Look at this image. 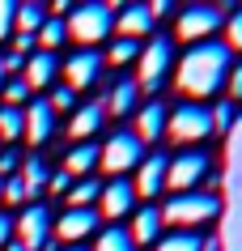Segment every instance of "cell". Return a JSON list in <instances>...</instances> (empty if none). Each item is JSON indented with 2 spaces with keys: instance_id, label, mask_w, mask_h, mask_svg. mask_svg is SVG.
<instances>
[{
  "instance_id": "1",
  "label": "cell",
  "mask_w": 242,
  "mask_h": 251,
  "mask_svg": "<svg viewBox=\"0 0 242 251\" xmlns=\"http://www.w3.org/2000/svg\"><path fill=\"white\" fill-rule=\"evenodd\" d=\"M229 68H234V51H229L225 43H196V47H187L183 51V60H178L175 68V85L183 98H191V102H200V98H213V94H221V85L229 81Z\"/></svg>"
},
{
  "instance_id": "2",
  "label": "cell",
  "mask_w": 242,
  "mask_h": 251,
  "mask_svg": "<svg viewBox=\"0 0 242 251\" xmlns=\"http://www.w3.org/2000/svg\"><path fill=\"white\" fill-rule=\"evenodd\" d=\"M217 213H221V200L213 192H178L161 204V226H175V230H196V226L213 222Z\"/></svg>"
},
{
  "instance_id": "3",
  "label": "cell",
  "mask_w": 242,
  "mask_h": 251,
  "mask_svg": "<svg viewBox=\"0 0 242 251\" xmlns=\"http://www.w3.org/2000/svg\"><path fill=\"white\" fill-rule=\"evenodd\" d=\"M64 30H68V39L81 43V51H94L115 30V9L110 4H77V9H68Z\"/></svg>"
},
{
  "instance_id": "4",
  "label": "cell",
  "mask_w": 242,
  "mask_h": 251,
  "mask_svg": "<svg viewBox=\"0 0 242 251\" xmlns=\"http://www.w3.org/2000/svg\"><path fill=\"white\" fill-rule=\"evenodd\" d=\"M166 136H170L178 149H200V141H208V136H213L208 106H200V102L175 106V111H170V119H166Z\"/></svg>"
},
{
  "instance_id": "5",
  "label": "cell",
  "mask_w": 242,
  "mask_h": 251,
  "mask_svg": "<svg viewBox=\"0 0 242 251\" xmlns=\"http://www.w3.org/2000/svg\"><path fill=\"white\" fill-rule=\"evenodd\" d=\"M175 68V51H170V39H149L136 55V90L140 94H157Z\"/></svg>"
},
{
  "instance_id": "6",
  "label": "cell",
  "mask_w": 242,
  "mask_h": 251,
  "mask_svg": "<svg viewBox=\"0 0 242 251\" xmlns=\"http://www.w3.org/2000/svg\"><path fill=\"white\" fill-rule=\"evenodd\" d=\"M225 17H229V9H217V4H187V9L175 17V34L187 43V47H196V43L213 39L217 30L225 26Z\"/></svg>"
},
{
  "instance_id": "7",
  "label": "cell",
  "mask_w": 242,
  "mask_h": 251,
  "mask_svg": "<svg viewBox=\"0 0 242 251\" xmlns=\"http://www.w3.org/2000/svg\"><path fill=\"white\" fill-rule=\"evenodd\" d=\"M208 175H213V162H208L204 149H183L178 158L166 162V187H170L175 196L178 192H196Z\"/></svg>"
},
{
  "instance_id": "8",
  "label": "cell",
  "mask_w": 242,
  "mask_h": 251,
  "mask_svg": "<svg viewBox=\"0 0 242 251\" xmlns=\"http://www.w3.org/2000/svg\"><path fill=\"white\" fill-rule=\"evenodd\" d=\"M140 158H145V145H140L132 132H115L107 145L98 149V166H102L110 179H123V175H132L136 166H140Z\"/></svg>"
},
{
  "instance_id": "9",
  "label": "cell",
  "mask_w": 242,
  "mask_h": 251,
  "mask_svg": "<svg viewBox=\"0 0 242 251\" xmlns=\"http://www.w3.org/2000/svg\"><path fill=\"white\" fill-rule=\"evenodd\" d=\"M13 234H17V243L26 251H60L51 243V209L39 204V200L22 209V217L13 222Z\"/></svg>"
},
{
  "instance_id": "10",
  "label": "cell",
  "mask_w": 242,
  "mask_h": 251,
  "mask_svg": "<svg viewBox=\"0 0 242 251\" xmlns=\"http://www.w3.org/2000/svg\"><path fill=\"white\" fill-rule=\"evenodd\" d=\"M98 209H64L60 217L51 222V238H55V247H81L85 238H94L98 234Z\"/></svg>"
},
{
  "instance_id": "11",
  "label": "cell",
  "mask_w": 242,
  "mask_h": 251,
  "mask_svg": "<svg viewBox=\"0 0 242 251\" xmlns=\"http://www.w3.org/2000/svg\"><path fill=\"white\" fill-rule=\"evenodd\" d=\"M60 73H64V85L72 94L89 90V85H98V77H102V55L98 51H77V55H68V64L60 68Z\"/></svg>"
},
{
  "instance_id": "12",
  "label": "cell",
  "mask_w": 242,
  "mask_h": 251,
  "mask_svg": "<svg viewBox=\"0 0 242 251\" xmlns=\"http://www.w3.org/2000/svg\"><path fill=\"white\" fill-rule=\"evenodd\" d=\"M98 217H110V222H119L123 213H136V192L128 179H110L102 192H98Z\"/></svg>"
},
{
  "instance_id": "13",
  "label": "cell",
  "mask_w": 242,
  "mask_h": 251,
  "mask_svg": "<svg viewBox=\"0 0 242 251\" xmlns=\"http://www.w3.org/2000/svg\"><path fill=\"white\" fill-rule=\"evenodd\" d=\"M166 162H170L166 153H145V158H140V166H136V183H132L136 200H149V204H153V196L166 187Z\"/></svg>"
},
{
  "instance_id": "14",
  "label": "cell",
  "mask_w": 242,
  "mask_h": 251,
  "mask_svg": "<svg viewBox=\"0 0 242 251\" xmlns=\"http://www.w3.org/2000/svg\"><path fill=\"white\" fill-rule=\"evenodd\" d=\"M166 119H170V106L166 102H145V106H136V128L132 136L140 141V145H149V141H161L166 136Z\"/></svg>"
},
{
  "instance_id": "15",
  "label": "cell",
  "mask_w": 242,
  "mask_h": 251,
  "mask_svg": "<svg viewBox=\"0 0 242 251\" xmlns=\"http://www.w3.org/2000/svg\"><path fill=\"white\" fill-rule=\"evenodd\" d=\"M22 119H26V141H34V145H43V141H51L55 132V111L47 106V98H34V102L22 106Z\"/></svg>"
},
{
  "instance_id": "16",
  "label": "cell",
  "mask_w": 242,
  "mask_h": 251,
  "mask_svg": "<svg viewBox=\"0 0 242 251\" xmlns=\"http://www.w3.org/2000/svg\"><path fill=\"white\" fill-rule=\"evenodd\" d=\"M115 30H119V39H145L153 34V13H149V4H128L115 13Z\"/></svg>"
},
{
  "instance_id": "17",
  "label": "cell",
  "mask_w": 242,
  "mask_h": 251,
  "mask_svg": "<svg viewBox=\"0 0 242 251\" xmlns=\"http://www.w3.org/2000/svg\"><path fill=\"white\" fill-rule=\"evenodd\" d=\"M55 73H60V60H55V51H34L26 60V68H22V81H26L30 90H47L55 81Z\"/></svg>"
},
{
  "instance_id": "18",
  "label": "cell",
  "mask_w": 242,
  "mask_h": 251,
  "mask_svg": "<svg viewBox=\"0 0 242 251\" xmlns=\"http://www.w3.org/2000/svg\"><path fill=\"white\" fill-rule=\"evenodd\" d=\"M128 234H132L136 247H153L161 238V209L157 204H145V209H136L132 226H128Z\"/></svg>"
},
{
  "instance_id": "19",
  "label": "cell",
  "mask_w": 242,
  "mask_h": 251,
  "mask_svg": "<svg viewBox=\"0 0 242 251\" xmlns=\"http://www.w3.org/2000/svg\"><path fill=\"white\" fill-rule=\"evenodd\" d=\"M102 119H107V111H102V102H85L72 111V119H68V136L77 141V145H85L89 136L102 128Z\"/></svg>"
},
{
  "instance_id": "20",
  "label": "cell",
  "mask_w": 242,
  "mask_h": 251,
  "mask_svg": "<svg viewBox=\"0 0 242 251\" xmlns=\"http://www.w3.org/2000/svg\"><path fill=\"white\" fill-rule=\"evenodd\" d=\"M94 166H98V145H89V141H85V145H77V149L64 158V166H60V171L77 183V179H89V175H94Z\"/></svg>"
},
{
  "instance_id": "21",
  "label": "cell",
  "mask_w": 242,
  "mask_h": 251,
  "mask_svg": "<svg viewBox=\"0 0 242 251\" xmlns=\"http://www.w3.org/2000/svg\"><path fill=\"white\" fill-rule=\"evenodd\" d=\"M136 98H140V90H136L132 77H119L115 85H110L107 102H102V111H110V115H128V111H136Z\"/></svg>"
},
{
  "instance_id": "22",
  "label": "cell",
  "mask_w": 242,
  "mask_h": 251,
  "mask_svg": "<svg viewBox=\"0 0 242 251\" xmlns=\"http://www.w3.org/2000/svg\"><path fill=\"white\" fill-rule=\"evenodd\" d=\"M17 179H22V187H26V200H30V196H39L43 187H47L51 171L43 166V158H22V166H17Z\"/></svg>"
},
{
  "instance_id": "23",
  "label": "cell",
  "mask_w": 242,
  "mask_h": 251,
  "mask_svg": "<svg viewBox=\"0 0 242 251\" xmlns=\"http://www.w3.org/2000/svg\"><path fill=\"white\" fill-rule=\"evenodd\" d=\"M89 251H136V243L128 234V226H107V230L94 234V247Z\"/></svg>"
},
{
  "instance_id": "24",
  "label": "cell",
  "mask_w": 242,
  "mask_h": 251,
  "mask_svg": "<svg viewBox=\"0 0 242 251\" xmlns=\"http://www.w3.org/2000/svg\"><path fill=\"white\" fill-rule=\"evenodd\" d=\"M98 192H102L98 179H77V183L68 187V209H94V204H98Z\"/></svg>"
},
{
  "instance_id": "25",
  "label": "cell",
  "mask_w": 242,
  "mask_h": 251,
  "mask_svg": "<svg viewBox=\"0 0 242 251\" xmlns=\"http://www.w3.org/2000/svg\"><path fill=\"white\" fill-rule=\"evenodd\" d=\"M43 22H47V9H43V4H17V26H13V34H39Z\"/></svg>"
},
{
  "instance_id": "26",
  "label": "cell",
  "mask_w": 242,
  "mask_h": 251,
  "mask_svg": "<svg viewBox=\"0 0 242 251\" xmlns=\"http://www.w3.org/2000/svg\"><path fill=\"white\" fill-rule=\"evenodd\" d=\"M64 39H68V30H64V22H60V17H47V22L39 26V34H34L39 51H55V47H60Z\"/></svg>"
},
{
  "instance_id": "27",
  "label": "cell",
  "mask_w": 242,
  "mask_h": 251,
  "mask_svg": "<svg viewBox=\"0 0 242 251\" xmlns=\"http://www.w3.org/2000/svg\"><path fill=\"white\" fill-rule=\"evenodd\" d=\"M136 55H140V43H132V39H110L107 55H102V64H110V68H119V64H132Z\"/></svg>"
},
{
  "instance_id": "28",
  "label": "cell",
  "mask_w": 242,
  "mask_h": 251,
  "mask_svg": "<svg viewBox=\"0 0 242 251\" xmlns=\"http://www.w3.org/2000/svg\"><path fill=\"white\" fill-rule=\"evenodd\" d=\"M26 132V119L17 106H0V141H22Z\"/></svg>"
},
{
  "instance_id": "29",
  "label": "cell",
  "mask_w": 242,
  "mask_h": 251,
  "mask_svg": "<svg viewBox=\"0 0 242 251\" xmlns=\"http://www.w3.org/2000/svg\"><path fill=\"white\" fill-rule=\"evenodd\" d=\"M153 251H200V238L187 234V230H175V234H161L153 243Z\"/></svg>"
},
{
  "instance_id": "30",
  "label": "cell",
  "mask_w": 242,
  "mask_h": 251,
  "mask_svg": "<svg viewBox=\"0 0 242 251\" xmlns=\"http://www.w3.org/2000/svg\"><path fill=\"white\" fill-rule=\"evenodd\" d=\"M0 94H4V106H17V111H22V106L30 102V85H26L22 77L4 81V90H0Z\"/></svg>"
},
{
  "instance_id": "31",
  "label": "cell",
  "mask_w": 242,
  "mask_h": 251,
  "mask_svg": "<svg viewBox=\"0 0 242 251\" xmlns=\"http://www.w3.org/2000/svg\"><path fill=\"white\" fill-rule=\"evenodd\" d=\"M208 119H213V132H229V128H234V102L208 106Z\"/></svg>"
},
{
  "instance_id": "32",
  "label": "cell",
  "mask_w": 242,
  "mask_h": 251,
  "mask_svg": "<svg viewBox=\"0 0 242 251\" xmlns=\"http://www.w3.org/2000/svg\"><path fill=\"white\" fill-rule=\"evenodd\" d=\"M47 106H51L55 115H60V111H77V94L68 90V85H55L51 98H47Z\"/></svg>"
},
{
  "instance_id": "33",
  "label": "cell",
  "mask_w": 242,
  "mask_h": 251,
  "mask_svg": "<svg viewBox=\"0 0 242 251\" xmlns=\"http://www.w3.org/2000/svg\"><path fill=\"white\" fill-rule=\"evenodd\" d=\"M225 47L229 51H242V9L225 17Z\"/></svg>"
},
{
  "instance_id": "34",
  "label": "cell",
  "mask_w": 242,
  "mask_h": 251,
  "mask_svg": "<svg viewBox=\"0 0 242 251\" xmlns=\"http://www.w3.org/2000/svg\"><path fill=\"white\" fill-rule=\"evenodd\" d=\"M13 26H17V4L0 0V39H13Z\"/></svg>"
},
{
  "instance_id": "35",
  "label": "cell",
  "mask_w": 242,
  "mask_h": 251,
  "mask_svg": "<svg viewBox=\"0 0 242 251\" xmlns=\"http://www.w3.org/2000/svg\"><path fill=\"white\" fill-rule=\"evenodd\" d=\"M0 200H4V204H22V209H26V187H22V179H4V192H0Z\"/></svg>"
},
{
  "instance_id": "36",
  "label": "cell",
  "mask_w": 242,
  "mask_h": 251,
  "mask_svg": "<svg viewBox=\"0 0 242 251\" xmlns=\"http://www.w3.org/2000/svg\"><path fill=\"white\" fill-rule=\"evenodd\" d=\"M17 166H22V158H17L13 149H4V153H0V179H13Z\"/></svg>"
},
{
  "instance_id": "37",
  "label": "cell",
  "mask_w": 242,
  "mask_h": 251,
  "mask_svg": "<svg viewBox=\"0 0 242 251\" xmlns=\"http://www.w3.org/2000/svg\"><path fill=\"white\" fill-rule=\"evenodd\" d=\"M68 187H72V179H68L64 171H55L51 179H47V192H51V196H68Z\"/></svg>"
},
{
  "instance_id": "38",
  "label": "cell",
  "mask_w": 242,
  "mask_h": 251,
  "mask_svg": "<svg viewBox=\"0 0 242 251\" xmlns=\"http://www.w3.org/2000/svg\"><path fill=\"white\" fill-rule=\"evenodd\" d=\"M225 85H229V98H234V102H242V60L229 68V81H225Z\"/></svg>"
},
{
  "instance_id": "39",
  "label": "cell",
  "mask_w": 242,
  "mask_h": 251,
  "mask_svg": "<svg viewBox=\"0 0 242 251\" xmlns=\"http://www.w3.org/2000/svg\"><path fill=\"white\" fill-rule=\"evenodd\" d=\"M13 55L30 60V55H34V34H13Z\"/></svg>"
},
{
  "instance_id": "40",
  "label": "cell",
  "mask_w": 242,
  "mask_h": 251,
  "mask_svg": "<svg viewBox=\"0 0 242 251\" xmlns=\"http://www.w3.org/2000/svg\"><path fill=\"white\" fill-rule=\"evenodd\" d=\"M9 238H13V217H9V213H0V247H4Z\"/></svg>"
},
{
  "instance_id": "41",
  "label": "cell",
  "mask_w": 242,
  "mask_h": 251,
  "mask_svg": "<svg viewBox=\"0 0 242 251\" xmlns=\"http://www.w3.org/2000/svg\"><path fill=\"white\" fill-rule=\"evenodd\" d=\"M200 251H225V247H221V238H200Z\"/></svg>"
},
{
  "instance_id": "42",
  "label": "cell",
  "mask_w": 242,
  "mask_h": 251,
  "mask_svg": "<svg viewBox=\"0 0 242 251\" xmlns=\"http://www.w3.org/2000/svg\"><path fill=\"white\" fill-rule=\"evenodd\" d=\"M4 251H26V247H22L17 238H9V243H4Z\"/></svg>"
},
{
  "instance_id": "43",
  "label": "cell",
  "mask_w": 242,
  "mask_h": 251,
  "mask_svg": "<svg viewBox=\"0 0 242 251\" xmlns=\"http://www.w3.org/2000/svg\"><path fill=\"white\" fill-rule=\"evenodd\" d=\"M4 81H9V77H4V64H0V90H4Z\"/></svg>"
},
{
  "instance_id": "44",
  "label": "cell",
  "mask_w": 242,
  "mask_h": 251,
  "mask_svg": "<svg viewBox=\"0 0 242 251\" xmlns=\"http://www.w3.org/2000/svg\"><path fill=\"white\" fill-rule=\"evenodd\" d=\"M60 251H85V247H60Z\"/></svg>"
},
{
  "instance_id": "45",
  "label": "cell",
  "mask_w": 242,
  "mask_h": 251,
  "mask_svg": "<svg viewBox=\"0 0 242 251\" xmlns=\"http://www.w3.org/2000/svg\"><path fill=\"white\" fill-rule=\"evenodd\" d=\"M0 192H4V179H0Z\"/></svg>"
}]
</instances>
